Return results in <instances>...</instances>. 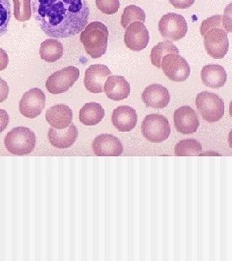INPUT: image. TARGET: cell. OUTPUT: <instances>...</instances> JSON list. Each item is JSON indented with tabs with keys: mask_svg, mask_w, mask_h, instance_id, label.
I'll list each match as a JSON object with an SVG mask.
<instances>
[{
	"mask_svg": "<svg viewBox=\"0 0 232 261\" xmlns=\"http://www.w3.org/2000/svg\"><path fill=\"white\" fill-rule=\"evenodd\" d=\"M14 17L20 22L28 21L31 18V0H13Z\"/></svg>",
	"mask_w": 232,
	"mask_h": 261,
	"instance_id": "obj_26",
	"label": "cell"
},
{
	"mask_svg": "<svg viewBox=\"0 0 232 261\" xmlns=\"http://www.w3.org/2000/svg\"><path fill=\"white\" fill-rule=\"evenodd\" d=\"M92 149L98 157H118L123 153V144L118 138L102 134L93 140Z\"/></svg>",
	"mask_w": 232,
	"mask_h": 261,
	"instance_id": "obj_12",
	"label": "cell"
},
{
	"mask_svg": "<svg viewBox=\"0 0 232 261\" xmlns=\"http://www.w3.org/2000/svg\"><path fill=\"white\" fill-rule=\"evenodd\" d=\"M80 40L87 55L92 58H100L107 51L109 29L100 21H93L82 31Z\"/></svg>",
	"mask_w": 232,
	"mask_h": 261,
	"instance_id": "obj_3",
	"label": "cell"
},
{
	"mask_svg": "<svg viewBox=\"0 0 232 261\" xmlns=\"http://www.w3.org/2000/svg\"><path fill=\"white\" fill-rule=\"evenodd\" d=\"M200 34L204 38L205 50L212 58L222 59L227 55L229 40L223 28V16L217 15L203 20Z\"/></svg>",
	"mask_w": 232,
	"mask_h": 261,
	"instance_id": "obj_2",
	"label": "cell"
},
{
	"mask_svg": "<svg viewBox=\"0 0 232 261\" xmlns=\"http://www.w3.org/2000/svg\"><path fill=\"white\" fill-rule=\"evenodd\" d=\"M173 118L176 130L183 135L194 134L199 127L198 116L194 109L189 106H183L177 109Z\"/></svg>",
	"mask_w": 232,
	"mask_h": 261,
	"instance_id": "obj_14",
	"label": "cell"
},
{
	"mask_svg": "<svg viewBox=\"0 0 232 261\" xmlns=\"http://www.w3.org/2000/svg\"><path fill=\"white\" fill-rule=\"evenodd\" d=\"M167 54H179L178 47L172 43V41H164L159 43L157 46L152 48L151 51V62L156 68L161 69L163 58L167 56Z\"/></svg>",
	"mask_w": 232,
	"mask_h": 261,
	"instance_id": "obj_23",
	"label": "cell"
},
{
	"mask_svg": "<svg viewBox=\"0 0 232 261\" xmlns=\"http://www.w3.org/2000/svg\"><path fill=\"white\" fill-rule=\"evenodd\" d=\"M105 116V111L102 106L98 103H85L81 109L79 118L85 126H95L102 121Z\"/></svg>",
	"mask_w": 232,
	"mask_h": 261,
	"instance_id": "obj_21",
	"label": "cell"
},
{
	"mask_svg": "<svg viewBox=\"0 0 232 261\" xmlns=\"http://www.w3.org/2000/svg\"><path fill=\"white\" fill-rule=\"evenodd\" d=\"M11 18L12 11L9 0H0V37L7 32Z\"/></svg>",
	"mask_w": 232,
	"mask_h": 261,
	"instance_id": "obj_27",
	"label": "cell"
},
{
	"mask_svg": "<svg viewBox=\"0 0 232 261\" xmlns=\"http://www.w3.org/2000/svg\"><path fill=\"white\" fill-rule=\"evenodd\" d=\"M146 19L145 12L136 5L127 6L121 16V25L122 28H127L131 23L135 21H139L144 23Z\"/></svg>",
	"mask_w": 232,
	"mask_h": 261,
	"instance_id": "obj_25",
	"label": "cell"
},
{
	"mask_svg": "<svg viewBox=\"0 0 232 261\" xmlns=\"http://www.w3.org/2000/svg\"><path fill=\"white\" fill-rule=\"evenodd\" d=\"M112 75L109 67L102 64H95L87 68L84 74L85 88L93 94H100L104 91V85L108 77Z\"/></svg>",
	"mask_w": 232,
	"mask_h": 261,
	"instance_id": "obj_13",
	"label": "cell"
},
{
	"mask_svg": "<svg viewBox=\"0 0 232 261\" xmlns=\"http://www.w3.org/2000/svg\"><path fill=\"white\" fill-rule=\"evenodd\" d=\"M195 0H169L170 4L177 9H187L190 8Z\"/></svg>",
	"mask_w": 232,
	"mask_h": 261,
	"instance_id": "obj_30",
	"label": "cell"
},
{
	"mask_svg": "<svg viewBox=\"0 0 232 261\" xmlns=\"http://www.w3.org/2000/svg\"><path fill=\"white\" fill-rule=\"evenodd\" d=\"M4 145L11 154L24 156L30 154L35 148L36 137L34 132L27 127H18L6 135Z\"/></svg>",
	"mask_w": 232,
	"mask_h": 261,
	"instance_id": "obj_4",
	"label": "cell"
},
{
	"mask_svg": "<svg viewBox=\"0 0 232 261\" xmlns=\"http://www.w3.org/2000/svg\"><path fill=\"white\" fill-rule=\"evenodd\" d=\"M46 106V95L39 88L29 89L19 102V112L29 119L39 116Z\"/></svg>",
	"mask_w": 232,
	"mask_h": 261,
	"instance_id": "obj_10",
	"label": "cell"
},
{
	"mask_svg": "<svg viewBox=\"0 0 232 261\" xmlns=\"http://www.w3.org/2000/svg\"><path fill=\"white\" fill-rule=\"evenodd\" d=\"M124 41L126 47L133 51H140L148 46L150 36L144 23L135 21L126 28Z\"/></svg>",
	"mask_w": 232,
	"mask_h": 261,
	"instance_id": "obj_11",
	"label": "cell"
},
{
	"mask_svg": "<svg viewBox=\"0 0 232 261\" xmlns=\"http://www.w3.org/2000/svg\"><path fill=\"white\" fill-rule=\"evenodd\" d=\"M73 116L72 109L63 103L55 105L46 112V122L57 130L68 128L72 124Z\"/></svg>",
	"mask_w": 232,
	"mask_h": 261,
	"instance_id": "obj_15",
	"label": "cell"
},
{
	"mask_svg": "<svg viewBox=\"0 0 232 261\" xmlns=\"http://www.w3.org/2000/svg\"><path fill=\"white\" fill-rule=\"evenodd\" d=\"M170 125L168 120L158 113L147 115L141 124V133L146 140L153 143H161L170 136Z\"/></svg>",
	"mask_w": 232,
	"mask_h": 261,
	"instance_id": "obj_6",
	"label": "cell"
},
{
	"mask_svg": "<svg viewBox=\"0 0 232 261\" xmlns=\"http://www.w3.org/2000/svg\"><path fill=\"white\" fill-rule=\"evenodd\" d=\"M142 102L149 108L164 109L170 101V94L167 88L161 84H151L141 95Z\"/></svg>",
	"mask_w": 232,
	"mask_h": 261,
	"instance_id": "obj_16",
	"label": "cell"
},
{
	"mask_svg": "<svg viewBox=\"0 0 232 261\" xmlns=\"http://www.w3.org/2000/svg\"><path fill=\"white\" fill-rule=\"evenodd\" d=\"M201 152H202L201 143L194 139H187V140L179 141L174 149V153L177 157L199 156Z\"/></svg>",
	"mask_w": 232,
	"mask_h": 261,
	"instance_id": "obj_24",
	"label": "cell"
},
{
	"mask_svg": "<svg viewBox=\"0 0 232 261\" xmlns=\"http://www.w3.org/2000/svg\"><path fill=\"white\" fill-rule=\"evenodd\" d=\"M78 138V129L71 124L68 128L59 130L55 128L48 130V140L53 146L58 149H66L71 147Z\"/></svg>",
	"mask_w": 232,
	"mask_h": 261,
	"instance_id": "obj_19",
	"label": "cell"
},
{
	"mask_svg": "<svg viewBox=\"0 0 232 261\" xmlns=\"http://www.w3.org/2000/svg\"><path fill=\"white\" fill-rule=\"evenodd\" d=\"M158 28L163 37L173 42L185 37L188 31L186 19L176 13H168L163 16L159 21Z\"/></svg>",
	"mask_w": 232,
	"mask_h": 261,
	"instance_id": "obj_7",
	"label": "cell"
},
{
	"mask_svg": "<svg viewBox=\"0 0 232 261\" xmlns=\"http://www.w3.org/2000/svg\"><path fill=\"white\" fill-rule=\"evenodd\" d=\"M228 143H229V147L232 149V130L229 133V136H228Z\"/></svg>",
	"mask_w": 232,
	"mask_h": 261,
	"instance_id": "obj_34",
	"label": "cell"
},
{
	"mask_svg": "<svg viewBox=\"0 0 232 261\" xmlns=\"http://www.w3.org/2000/svg\"><path fill=\"white\" fill-rule=\"evenodd\" d=\"M63 56V46L56 39H47L41 44L40 56L46 62L53 63Z\"/></svg>",
	"mask_w": 232,
	"mask_h": 261,
	"instance_id": "obj_22",
	"label": "cell"
},
{
	"mask_svg": "<svg viewBox=\"0 0 232 261\" xmlns=\"http://www.w3.org/2000/svg\"><path fill=\"white\" fill-rule=\"evenodd\" d=\"M32 16L48 37H72L86 28L90 9L86 0H32Z\"/></svg>",
	"mask_w": 232,
	"mask_h": 261,
	"instance_id": "obj_1",
	"label": "cell"
},
{
	"mask_svg": "<svg viewBox=\"0 0 232 261\" xmlns=\"http://www.w3.org/2000/svg\"><path fill=\"white\" fill-rule=\"evenodd\" d=\"M223 28L226 32L232 33V2L226 6L224 9V14L223 17Z\"/></svg>",
	"mask_w": 232,
	"mask_h": 261,
	"instance_id": "obj_29",
	"label": "cell"
},
{
	"mask_svg": "<svg viewBox=\"0 0 232 261\" xmlns=\"http://www.w3.org/2000/svg\"><path fill=\"white\" fill-rule=\"evenodd\" d=\"M97 8L106 15L117 13L120 7L119 0H96Z\"/></svg>",
	"mask_w": 232,
	"mask_h": 261,
	"instance_id": "obj_28",
	"label": "cell"
},
{
	"mask_svg": "<svg viewBox=\"0 0 232 261\" xmlns=\"http://www.w3.org/2000/svg\"><path fill=\"white\" fill-rule=\"evenodd\" d=\"M201 80L207 87L221 88L226 84L227 74L223 66L209 64L202 68Z\"/></svg>",
	"mask_w": 232,
	"mask_h": 261,
	"instance_id": "obj_20",
	"label": "cell"
},
{
	"mask_svg": "<svg viewBox=\"0 0 232 261\" xmlns=\"http://www.w3.org/2000/svg\"><path fill=\"white\" fill-rule=\"evenodd\" d=\"M195 106L208 123L220 121L224 115V102L217 94L208 91L197 94Z\"/></svg>",
	"mask_w": 232,
	"mask_h": 261,
	"instance_id": "obj_5",
	"label": "cell"
},
{
	"mask_svg": "<svg viewBox=\"0 0 232 261\" xmlns=\"http://www.w3.org/2000/svg\"><path fill=\"white\" fill-rule=\"evenodd\" d=\"M161 70L170 81L184 82L191 74V68L185 58L179 54H167L163 58Z\"/></svg>",
	"mask_w": 232,
	"mask_h": 261,
	"instance_id": "obj_9",
	"label": "cell"
},
{
	"mask_svg": "<svg viewBox=\"0 0 232 261\" xmlns=\"http://www.w3.org/2000/svg\"><path fill=\"white\" fill-rule=\"evenodd\" d=\"M8 63H9V57L7 53L4 49L0 48V71L5 70L8 66Z\"/></svg>",
	"mask_w": 232,
	"mask_h": 261,
	"instance_id": "obj_33",
	"label": "cell"
},
{
	"mask_svg": "<svg viewBox=\"0 0 232 261\" xmlns=\"http://www.w3.org/2000/svg\"><path fill=\"white\" fill-rule=\"evenodd\" d=\"M229 114L232 117V102L230 103V106H229Z\"/></svg>",
	"mask_w": 232,
	"mask_h": 261,
	"instance_id": "obj_35",
	"label": "cell"
},
{
	"mask_svg": "<svg viewBox=\"0 0 232 261\" xmlns=\"http://www.w3.org/2000/svg\"><path fill=\"white\" fill-rule=\"evenodd\" d=\"M104 91L112 101H122L130 96V84L121 75H110L104 85Z\"/></svg>",
	"mask_w": 232,
	"mask_h": 261,
	"instance_id": "obj_17",
	"label": "cell"
},
{
	"mask_svg": "<svg viewBox=\"0 0 232 261\" xmlns=\"http://www.w3.org/2000/svg\"><path fill=\"white\" fill-rule=\"evenodd\" d=\"M112 122L119 132H129L136 127L138 115L129 106H119L112 112Z\"/></svg>",
	"mask_w": 232,
	"mask_h": 261,
	"instance_id": "obj_18",
	"label": "cell"
},
{
	"mask_svg": "<svg viewBox=\"0 0 232 261\" xmlns=\"http://www.w3.org/2000/svg\"><path fill=\"white\" fill-rule=\"evenodd\" d=\"M80 76V70L74 66H69L57 71L46 80V87L51 94L67 92Z\"/></svg>",
	"mask_w": 232,
	"mask_h": 261,
	"instance_id": "obj_8",
	"label": "cell"
},
{
	"mask_svg": "<svg viewBox=\"0 0 232 261\" xmlns=\"http://www.w3.org/2000/svg\"><path fill=\"white\" fill-rule=\"evenodd\" d=\"M9 124V115L6 111L0 109V133L7 128Z\"/></svg>",
	"mask_w": 232,
	"mask_h": 261,
	"instance_id": "obj_32",
	"label": "cell"
},
{
	"mask_svg": "<svg viewBox=\"0 0 232 261\" xmlns=\"http://www.w3.org/2000/svg\"><path fill=\"white\" fill-rule=\"evenodd\" d=\"M9 91L8 84L0 77V103L5 102L7 100Z\"/></svg>",
	"mask_w": 232,
	"mask_h": 261,
	"instance_id": "obj_31",
	"label": "cell"
}]
</instances>
